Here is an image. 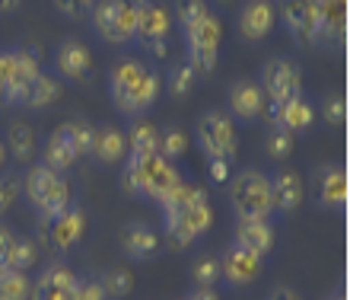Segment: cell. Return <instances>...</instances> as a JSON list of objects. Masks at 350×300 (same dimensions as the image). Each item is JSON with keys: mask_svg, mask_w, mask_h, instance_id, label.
Returning a JSON list of instances; mask_svg holds the SVG:
<instances>
[{"mask_svg": "<svg viewBox=\"0 0 350 300\" xmlns=\"http://www.w3.org/2000/svg\"><path fill=\"white\" fill-rule=\"evenodd\" d=\"M159 214H163V243L172 253H182L194 246L207 230L213 227V208L207 198V188L194 186V182H178L163 201H159Z\"/></svg>", "mask_w": 350, "mask_h": 300, "instance_id": "1", "label": "cell"}, {"mask_svg": "<svg viewBox=\"0 0 350 300\" xmlns=\"http://www.w3.org/2000/svg\"><path fill=\"white\" fill-rule=\"evenodd\" d=\"M159 96V77L137 58H121L109 71V99L124 118H144Z\"/></svg>", "mask_w": 350, "mask_h": 300, "instance_id": "2", "label": "cell"}, {"mask_svg": "<svg viewBox=\"0 0 350 300\" xmlns=\"http://www.w3.org/2000/svg\"><path fill=\"white\" fill-rule=\"evenodd\" d=\"M182 182V173L172 160L159 157V153H128L124 160V173H121V188L131 198H144V201H163L175 186Z\"/></svg>", "mask_w": 350, "mask_h": 300, "instance_id": "3", "label": "cell"}, {"mask_svg": "<svg viewBox=\"0 0 350 300\" xmlns=\"http://www.w3.org/2000/svg\"><path fill=\"white\" fill-rule=\"evenodd\" d=\"M23 198L29 201L32 214L42 224H51L57 214H64L74 205V188H70L67 176L48 169L45 163H32L23 173Z\"/></svg>", "mask_w": 350, "mask_h": 300, "instance_id": "4", "label": "cell"}, {"mask_svg": "<svg viewBox=\"0 0 350 300\" xmlns=\"http://www.w3.org/2000/svg\"><path fill=\"white\" fill-rule=\"evenodd\" d=\"M230 208L236 217H274V198H271V176L249 166L230 176Z\"/></svg>", "mask_w": 350, "mask_h": 300, "instance_id": "5", "label": "cell"}, {"mask_svg": "<svg viewBox=\"0 0 350 300\" xmlns=\"http://www.w3.org/2000/svg\"><path fill=\"white\" fill-rule=\"evenodd\" d=\"M42 64H38L36 48H13V51H0V103L23 109L29 99V86L38 77Z\"/></svg>", "mask_w": 350, "mask_h": 300, "instance_id": "6", "label": "cell"}, {"mask_svg": "<svg viewBox=\"0 0 350 300\" xmlns=\"http://www.w3.org/2000/svg\"><path fill=\"white\" fill-rule=\"evenodd\" d=\"M220 42H223V23L213 10L204 19H198L194 26L185 29V51H188L185 64L194 71V77H211L217 71Z\"/></svg>", "mask_w": 350, "mask_h": 300, "instance_id": "7", "label": "cell"}, {"mask_svg": "<svg viewBox=\"0 0 350 300\" xmlns=\"http://www.w3.org/2000/svg\"><path fill=\"white\" fill-rule=\"evenodd\" d=\"M194 141L201 147V153L207 160H230L236 157L239 138H236V122L223 109H207L198 115L194 125Z\"/></svg>", "mask_w": 350, "mask_h": 300, "instance_id": "8", "label": "cell"}, {"mask_svg": "<svg viewBox=\"0 0 350 300\" xmlns=\"http://www.w3.org/2000/svg\"><path fill=\"white\" fill-rule=\"evenodd\" d=\"M134 10V42L150 55H166V42L172 32V16L159 0H131Z\"/></svg>", "mask_w": 350, "mask_h": 300, "instance_id": "9", "label": "cell"}, {"mask_svg": "<svg viewBox=\"0 0 350 300\" xmlns=\"http://www.w3.org/2000/svg\"><path fill=\"white\" fill-rule=\"evenodd\" d=\"M90 26L109 45L134 42V10H131V0H96L90 10Z\"/></svg>", "mask_w": 350, "mask_h": 300, "instance_id": "10", "label": "cell"}, {"mask_svg": "<svg viewBox=\"0 0 350 300\" xmlns=\"http://www.w3.org/2000/svg\"><path fill=\"white\" fill-rule=\"evenodd\" d=\"M261 93H265L267 103H286V99H293V96H303V71L296 61L290 58H267L265 64H261Z\"/></svg>", "mask_w": 350, "mask_h": 300, "instance_id": "11", "label": "cell"}, {"mask_svg": "<svg viewBox=\"0 0 350 300\" xmlns=\"http://www.w3.org/2000/svg\"><path fill=\"white\" fill-rule=\"evenodd\" d=\"M51 64H55L51 74L57 80H70V84H90L92 80V51L86 48L83 38H77V36L57 42Z\"/></svg>", "mask_w": 350, "mask_h": 300, "instance_id": "12", "label": "cell"}, {"mask_svg": "<svg viewBox=\"0 0 350 300\" xmlns=\"http://www.w3.org/2000/svg\"><path fill=\"white\" fill-rule=\"evenodd\" d=\"M267 112V99L261 93L258 80H249V77H239L232 80L230 90H226V115L232 122H258Z\"/></svg>", "mask_w": 350, "mask_h": 300, "instance_id": "13", "label": "cell"}, {"mask_svg": "<svg viewBox=\"0 0 350 300\" xmlns=\"http://www.w3.org/2000/svg\"><path fill=\"white\" fill-rule=\"evenodd\" d=\"M217 259H220V282H226L230 288L255 284L261 275V262H265V259H258L255 253H249V249H242L236 243L226 246L223 255H217Z\"/></svg>", "mask_w": 350, "mask_h": 300, "instance_id": "14", "label": "cell"}, {"mask_svg": "<svg viewBox=\"0 0 350 300\" xmlns=\"http://www.w3.org/2000/svg\"><path fill=\"white\" fill-rule=\"evenodd\" d=\"M77 284L80 278L74 275V268L64 262H51L42 268L36 282H32V294L29 300H74L77 297Z\"/></svg>", "mask_w": 350, "mask_h": 300, "instance_id": "15", "label": "cell"}, {"mask_svg": "<svg viewBox=\"0 0 350 300\" xmlns=\"http://www.w3.org/2000/svg\"><path fill=\"white\" fill-rule=\"evenodd\" d=\"M315 201L325 211H344L347 208V169L344 163H322L312 176Z\"/></svg>", "mask_w": 350, "mask_h": 300, "instance_id": "16", "label": "cell"}, {"mask_svg": "<svg viewBox=\"0 0 350 300\" xmlns=\"http://www.w3.org/2000/svg\"><path fill=\"white\" fill-rule=\"evenodd\" d=\"M232 243L255 253L258 259L274 253L277 246V230L271 221H261V217H236V227H232Z\"/></svg>", "mask_w": 350, "mask_h": 300, "instance_id": "17", "label": "cell"}, {"mask_svg": "<svg viewBox=\"0 0 350 300\" xmlns=\"http://www.w3.org/2000/svg\"><path fill=\"white\" fill-rule=\"evenodd\" d=\"M121 253L128 255L131 262H150V259H157L159 255V234L153 230L150 224L144 221H128V224L121 227Z\"/></svg>", "mask_w": 350, "mask_h": 300, "instance_id": "18", "label": "cell"}, {"mask_svg": "<svg viewBox=\"0 0 350 300\" xmlns=\"http://www.w3.org/2000/svg\"><path fill=\"white\" fill-rule=\"evenodd\" d=\"M277 7L271 0H245L239 10V36L245 42H265L274 32Z\"/></svg>", "mask_w": 350, "mask_h": 300, "instance_id": "19", "label": "cell"}, {"mask_svg": "<svg viewBox=\"0 0 350 300\" xmlns=\"http://www.w3.org/2000/svg\"><path fill=\"white\" fill-rule=\"evenodd\" d=\"M45 227H48V240H51V246L64 255V253H70V249H77V246H80V240H83V234H86V214L77 205H70L64 214H57L55 221H51V224H45Z\"/></svg>", "mask_w": 350, "mask_h": 300, "instance_id": "20", "label": "cell"}, {"mask_svg": "<svg viewBox=\"0 0 350 300\" xmlns=\"http://www.w3.org/2000/svg\"><path fill=\"white\" fill-rule=\"evenodd\" d=\"M267 115H271V128H280V132H290L296 138L299 132H309L312 128V105L306 103L303 96H293L286 103H271L267 105Z\"/></svg>", "mask_w": 350, "mask_h": 300, "instance_id": "21", "label": "cell"}, {"mask_svg": "<svg viewBox=\"0 0 350 300\" xmlns=\"http://www.w3.org/2000/svg\"><path fill=\"white\" fill-rule=\"evenodd\" d=\"M271 198H274V214H296L306 198L303 176L296 169H277L271 176Z\"/></svg>", "mask_w": 350, "mask_h": 300, "instance_id": "22", "label": "cell"}, {"mask_svg": "<svg viewBox=\"0 0 350 300\" xmlns=\"http://www.w3.org/2000/svg\"><path fill=\"white\" fill-rule=\"evenodd\" d=\"M280 16L296 45H315V0H284Z\"/></svg>", "mask_w": 350, "mask_h": 300, "instance_id": "23", "label": "cell"}, {"mask_svg": "<svg viewBox=\"0 0 350 300\" xmlns=\"http://www.w3.org/2000/svg\"><path fill=\"white\" fill-rule=\"evenodd\" d=\"M102 163V166H118L128 160V141H124V132L115 128V125H99L96 134H92V153Z\"/></svg>", "mask_w": 350, "mask_h": 300, "instance_id": "24", "label": "cell"}, {"mask_svg": "<svg viewBox=\"0 0 350 300\" xmlns=\"http://www.w3.org/2000/svg\"><path fill=\"white\" fill-rule=\"evenodd\" d=\"M42 163H45L48 169L61 173V176H67V173L80 163V157H77L74 147H70V141H67L64 128H55V132L48 134L45 147H42Z\"/></svg>", "mask_w": 350, "mask_h": 300, "instance_id": "25", "label": "cell"}, {"mask_svg": "<svg viewBox=\"0 0 350 300\" xmlns=\"http://www.w3.org/2000/svg\"><path fill=\"white\" fill-rule=\"evenodd\" d=\"M36 147H38V138H36V128L29 122H13L7 128L3 150H10V157L16 163H32L36 160Z\"/></svg>", "mask_w": 350, "mask_h": 300, "instance_id": "26", "label": "cell"}, {"mask_svg": "<svg viewBox=\"0 0 350 300\" xmlns=\"http://www.w3.org/2000/svg\"><path fill=\"white\" fill-rule=\"evenodd\" d=\"M61 99V80H57L51 71H38V77L29 86V99L26 109H48Z\"/></svg>", "mask_w": 350, "mask_h": 300, "instance_id": "27", "label": "cell"}, {"mask_svg": "<svg viewBox=\"0 0 350 300\" xmlns=\"http://www.w3.org/2000/svg\"><path fill=\"white\" fill-rule=\"evenodd\" d=\"M102 288V294L109 300H124L131 297V291H134V272L131 268H124V265H111V268H105V272L96 278Z\"/></svg>", "mask_w": 350, "mask_h": 300, "instance_id": "28", "label": "cell"}, {"mask_svg": "<svg viewBox=\"0 0 350 300\" xmlns=\"http://www.w3.org/2000/svg\"><path fill=\"white\" fill-rule=\"evenodd\" d=\"M124 141H128V153H157L159 128L147 118H134L124 132Z\"/></svg>", "mask_w": 350, "mask_h": 300, "instance_id": "29", "label": "cell"}, {"mask_svg": "<svg viewBox=\"0 0 350 300\" xmlns=\"http://www.w3.org/2000/svg\"><path fill=\"white\" fill-rule=\"evenodd\" d=\"M185 150H188V134H185V128H178V125H163L159 128V141H157V153L166 160H178L185 157Z\"/></svg>", "mask_w": 350, "mask_h": 300, "instance_id": "30", "label": "cell"}, {"mask_svg": "<svg viewBox=\"0 0 350 300\" xmlns=\"http://www.w3.org/2000/svg\"><path fill=\"white\" fill-rule=\"evenodd\" d=\"M67 134V141H70V147H74V153L80 160L90 157L92 153V134H96V125H90L86 118H74V122L61 125Z\"/></svg>", "mask_w": 350, "mask_h": 300, "instance_id": "31", "label": "cell"}, {"mask_svg": "<svg viewBox=\"0 0 350 300\" xmlns=\"http://www.w3.org/2000/svg\"><path fill=\"white\" fill-rule=\"evenodd\" d=\"M191 278H194V288H204V291L217 288V282H220V259L211 253L198 255L191 265Z\"/></svg>", "mask_w": 350, "mask_h": 300, "instance_id": "32", "label": "cell"}, {"mask_svg": "<svg viewBox=\"0 0 350 300\" xmlns=\"http://www.w3.org/2000/svg\"><path fill=\"white\" fill-rule=\"evenodd\" d=\"M29 294H32L29 275L10 272V268L0 272V300H29Z\"/></svg>", "mask_w": 350, "mask_h": 300, "instance_id": "33", "label": "cell"}, {"mask_svg": "<svg viewBox=\"0 0 350 300\" xmlns=\"http://www.w3.org/2000/svg\"><path fill=\"white\" fill-rule=\"evenodd\" d=\"M194 84H198V77H194V71L188 64H175L166 77V90H169L172 99H188L191 90H194Z\"/></svg>", "mask_w": 350, "mask_h": 300, "instance_id": "34", "label": "cell"}, {"mask_svg": "<svg viewBox=\"0 0 350 300\" xmlns=\"http://www.w3.org/2000/svg\"><path fill=\"white\" fill-rule=\"evenodd\" d=\"M172 10H175V19L182 23V32H185L188 26H194L198 19H204L211 13V3H207V0H175Z\"/></svg>", "mask_w": 350, "mask_h": 300, "instance_id": "35", "label": "cell"}, {"mask_svg": "<svg viewBox=\"0 0 350 300\" xmlns=\"http://www.w3.org/2000/svg\"><path fill=\"white\" fill-rule=\"evenodd\" d=\"M322 115H325V122L332 125V128H341V125L347 122V99H344V93H338V90L325 93Z\"/></svg>", "mask_w": 350, "mask_h": 300, "instance_id": "36", "label": "cell"}, {"mask_svg": "<svg viewBox=\"0 0 350 300\" xmlns=\"http://www.w3.org/2000/svg\"><path fill=\"white\" fill-rule=\"evenodd\" d=\"M16 198H23V176H16V173H0V217L16 205Z\"/></svg>", "mask_w": 350, "mask_h": 300, "instance_id": "37", "label": "cell"}, {"mask_svg": "<svg viewBox=\"0 0 350 300\" xmlns=\"http://www.w3.org/2000/svg\"><path fill=\"white\" fill-rule=\"evenodd\" d=\"M38 262V246L32 240H16V249H13V262H10V272H23L26 275L29 268H36Z\"/></svg>", "mask_w": 350, "mask_h": 300, "instance_id": "38", "label": "cell"}, {"mask_svg": "<svg viewBox=\"0 0 350 300\" xmlns=\"http://www.w3.org/2000/svg\"><path fill=\"white\" fill-rule=\"evenodd\" d=\"M293 144L296 138L290 132H280V128H271L267 132V141H265V150L271 160H286L290 153H293Z\"/></svg>", "mask_w": 350, "mask_h": 300, "instance_id": "39", "label": "cell"}, {"mask_svg": "<svg viewBox=\"0 0 350 300\" xmlns=\"http://www.w3.org/2000/svg\"><path fill=\"white\" fill-rule=\"evenodd\" d=\"M16 240L19 236L13 234V227L0 217V272L3 268H10V262H13V249H16Z\"/></svg>", "mask_w": 350, "mask_h": 300, "instance_id": "40", "label": "cell"}, {"mask_svg": "<svg viewBox=\"0 0 350 300\" xmlns=\"http://www.w3.org/2000/svg\"><path fill=\"white\" fill-rule=\"evenodd\" d=\"M51 3H55L67 19H77V16H83V13H90L96 0H51Z\"/></svg>", "mask_w": 350, "mask_h": 300, "instance_id": "41", "label": "cell"}, {"mask_svg": "<svg viewBox=\"0 0 350 300\" xmlns=\"http://www.w3.org/2000/svg\"><path fill=\"white\" fill-rule=\"evenodd\" d=\"M207 176H211V182H217V186H226L232 176V163L230 160H207Z\"/></svg>", "mask_w": 350, "mask_h": 300, "instance_id": "42", "label": "cell"}, {"mask_svg": "<svg viewBox=\"0 0 350 300\" xmlns=\"http://www.w3.org/2000/svg\"><path fill=\"white\" fill-rule=\"evenodd\" d=\"M74 300H109V297L102 294V288H99V282H96V278H80Z\"/></svg>", "mask_w": 350, "mask_h": 300, "instance_id": "43", "label": "cell"}, {"mask_svg": "<svg viewBox=\"0 0 350 300\" xmlns=\"http://www.w3.org/2000/svg\"><path fill=\"white\" fill-rule=\"evenodd\" d=\"M267 300H303V294L296 291V288H286V284H277V288H271V294H267Z\"/></svg>", "mask_w": 350, "mask_h": 300, "instance_id": "44", "label": "cell"}, {"mask_svg": "<svg viewBox=\"0 0 350 300\" xmlns=\"http://www.w3.org/2000/svg\"><path fill=\"white\" fill-rule=\"evenodd\" d=\"M188 300H220V294H217V288H211V291H204V288H194L191 294H185Z\"/></svg>", "mask_w": 350, "mask_h": 300, "instance_id": "45", "label": "cell"}, {"mask_svg": "<svg viewBox=\"0 0 350 300\" xmlns=\"http://www.w3.org/2000/svg\"><path fill=\"white\" fill-rule=\"evenodd\" d=\"M19 3H23V0H0V16H7V13H16Z\"/></svg>", "mask_w": 350, "mask_h": 300, "instance_id": "46", "label": "cell"}, {"mask_svg": "<svg viewBox=\"0 0 350 300\" xmlns=\"http://www.w3.org/2000/svg\"><path fill=\"white\" fill-rule=\"evenodd\" d=\"M325 300H347V294H344V288H341V284H338V288H334V291L328 294V297H325Z\"/></svg>", "mask_w": 350, "mask_h": 300, "instance_id": "47", "label": "cell"}, {"mask_svg": "<svg viewBox=\"0 0 350 300\" xmlns=\"http://www.w3.org/2000/svg\"><path fill=\"white\" fill-rule=\"evenodd\" d=\"M3 163H7V150H3V144H0V173H3Z\"/></svg>", "mask_w": 350, "mask_h": 300, "instance_id": "48", "label": "cell"}, {"mask_svg": "<svg viewBox=\"0 0 350 300\" xmlns=\"http://www.w3.org/2000/svg\"><path fill=\"white\" fill-rule=\"evenodd\" d=\"M0 99H3V93H0Z\"/></svg>", "mask_w": 350, "mask_h": 300, "instance_id": "49", "label": "cell"}, {"mask_svg": "<svg viewBox=\"0 0 350 300\" xmlns=\"http://www.w3.org/2000/svg\"><path fill=\"white\" fill-rule=\"evenodd\" d=\"M182 300H188V297H182Z\"/></svg>", "mask_w": 350, "mask_h": 300, "instance_id": "50", "label": "cell"}]
</instances>
